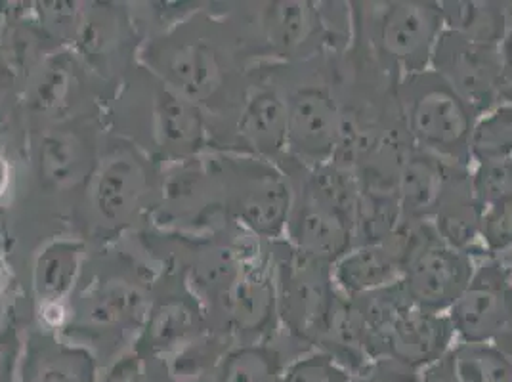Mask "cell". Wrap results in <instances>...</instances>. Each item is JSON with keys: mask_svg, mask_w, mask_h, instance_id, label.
I'll return each instance as SVG.
<instances>
[{"mask_svg": "<svg viewBox=\"0 0 512 382\" xmlns=\"http://www.w3.org/2000/svg\"><path fill=\"white\" fill-rule=\"evenodd\" d=\"M140 62L209 115L218 151L247 90L251 71L239 58L222 16L195 12L184 22L167 27L144 44Z\"/></svg>", "mask_w": 512, "mask_h": 382, "instance_id": "cell-1", "label": "cell"}, {"mask_svg": "<svg viewBox=\"0 0 512 382\" xmlns=\"http://www.w3.org/2000/svg\"><path fill=\"white\" fill-rule=\"evenodd\" d=\"M220 16L243 64H295L341 54L352 41L350 2H237Z\"/></svg>", "mask_w": 512, "mask_h": 382, "instance_id": "cell-2", "label": "cell"}, {"mask_svg": "<svg viewBox=\"0 0 512 382\" xmlns=\"http://www.w3.org/2000/svg\"><path fill=\"white\" fill-rule=\"evenodd\" d=\"M115 123L121 138L142 149L155 163L176 165L216 151L209 115L144 65L130 67L123 75Z\"/></svg>", "mask_w": 512, "mask_h": 382, "instance_id": "cell-3", "label": "cell"}, {"mask_svg": "<svg viewBox=\"0 0 512 382\" xmlns=\"http://www.w3.org/2000/svg\"><path fill=\"white\" fill-rule=\"evenodd\" d=\"M266 67L285 100L287 155L306 167L333 161L341 128L335 54Z\"/></svg>", "mask_w": 512, "mask_h": 382, "instance_id": "cell-4", "label": "cell"}, {"mask_svg": "<svg viewBox=\"0 0 512 382\" xmlns=\"http://www.w3.org/2000/svg\"><path fill=\"white\" fill-rule=\"evenodd\" d=\"M352 8V43L404 79L430 69L442 35L440 2L432 0H356Z\"/></svg>", "mask_w": 512, "mask_h": 382, "instance_id": "cell-5", "label": "cell"}, {"mask_svg": "<svg viewBox=\"0 0 512 382\" xmlns=\"http://www.w3.org/2000/svg\"><path fill=\"white\" fill-rule=\"evenodd\" d=\"M230 220L262 241L285 237L293 203L287 172L270 159L235 151H211Z\"/></svg>", "mask_w": 512, "mask_h": 382, "instance_id": "cell-6", "label": "cell"}, {"mask_svg": "<svg viewBox=\"0 0 512 382\" xmlns=\"http://www.w3.org/2000/svg\"><path fill=\"white\" fill-rule=\"evenodd\" d=\"M396 94L413 148L472 167L470 134L478 115L438 73L427 69L404 77Z\"/></svg>", "mask_w": 512, "mask_h": 382, "instance_id": "cell-7", "label": "cell"}, {"mask_svg": "<svg viewBox=\"0 0 512 382\" xmlns=\"http://www.w3.org/2000/svg\"><path fill=\"white\" fill-rule=\"evenodd\" d=\"M270 262L281 333L304 350H318L339 298L333 264L300 253L285 239L270 241Z\"/></svg>", "mask_w": 512, "mask_h": 382, "instance_id": "cell-8", "label": "cell"}, {"mask_svg": "<svg viewBox=\"0 0 512 382\" xmlns=\"http://www.w3.org/2000/svg\"><path fill=\"white\" fill-rule=\"evenodd\" d=\"M155 161L125 138H119L98 157L88 180V203L102 224L113 230L132 226L150 209L161 182Z\"/></svg>", "mask_w": 512, "mask_h": 382, "instance_id": "cell-9", "label": "cell"}, {"mask_svg": "<svg viewBox=\"0 0 512 382\" xmlns=\"http://www.w3.org/2000/svg\"><path fill=\"white\" fill-rule=\"evenodd\" d=\"M214 333L234 344H255L281 333L278 291L270 262V241L253 256L234 281L207 304Z\"/></svg>", "mask_w": 512, "mask_h": 382, "instance_id": "cell-10", "label": "cell"}, {"mask_svg": "<svg viewBox=\"0 0 512 382\" xmlns=\"http://www.w3.org/2000/svg\"><path fill=\"white\" fill-rule=\"evenodd\" d=\"M151 287L140 268H117L96 272L79 293L69 300L64 329L90 337L142 329L150 312Z\"/></svg>", "mask_w": 512, "mask_h": 382, "instance_id": "cell-11", "label": "cell"}, {"mask_svg": "<svg viewBox=\"0 0 512 382\" xmlns=\"http://www.w3.org/2000/svg\"><path fill=\"white\" fill-rule=\"evenodd\" d=\"M406 258L402 285L413 304L448 314L463 295L476 268V258L444 243L430 222L404 224Z\"/></svg>", "mask_w": 512, "mask_h": 382, "instance_id": "cell-12", "label": "cell"}, {"mask_svg": "<svg viewBox=\"0 0 512 382\" xmlns=\"http://www.w3.org/2000/svg\"><path fill=\"white\" fill-rule=\"evenodd\" d=\"M218 151L279 161L287 155V109L266 65H253L249 85Z\"/></svg>", "mask_w": 512, "mask_h": 382, "instance_id": "cell-13", "label": "cell"}, {"mask_svg": "<svg viewBox=\"0 0 512 382\" xmlns=\"http://www.w3.org/2000/svg\"><path fill=\"white\" fill-rule=\"evenodd\" d=\"M430 69L438 73L478 117L501 102L507 83L501 46L474 43L444 29L434 48Z\"/></svg>", "mask_w": 512, "mask_h": 382, "instance_id": "cell-14", "label": "cell"}, {"mask_svg": "<svg viewBox=\"0 0 512 382\" xmlns=\"http://www.w3.org/2000/svg\"><path fill=\"white\" fill-rule=\"evenodd\" d=\"M457 342H493L512 323V272L497 256L476 258L467 289L448 312Z\"/></svg>", "mask_w": 512, "mask_h": 382, "instance_id": "cell-15", "label": "cell"}, {"mask_svg": "<svg viewBox=\"0 0 512 382\" xmlns=\"http://www.w3.org/2000/svg\"><path fill=\"white\" fill-rule=\"evenodd\" d=\"M276 163L287 172L293 186V203L283 239L304 255L335 264L354 247L352 220L321 201L306 186L299 161L285 155Z\"/></svg>", "mask_w": 512, "mask_h": 382, "instance_id": "cell-16", "label": "cell"}, {"mask_svg": "<svg viewBox=\"0 0 512 382\" xmlns=\"http://www.w3.org/2000/svg\"><path fill=\"white\" fill-rule=\"evenodd\" d=\"M455 344L457 339L448 314L425 310L407 302L390 321L377 361H394L421 373L436 361L446 358Z\"/></svg>", "mask_w": 512, "mask_h": 382, "instance_id": "cell-17", "label": "cell"}, {"mask_svg": "<svg viewBox=\"0 0 512 382\" xmlns=\"http://www.w3.org/2000/svg\"><path fill=\"white\" fill-rule=\"evenodd\" d=\"M98 148L79 119L44 128L37 146V174L48 191H71L88 186L98 163Z\"/></svg>", "mask_w": 512, "mask_h": 382, "instance_id": "cell-18", "label": "cell"}, {"mask_svg": "<svg viewBox=\"0 0 512 382\" xmlns=\"http://www.w3.org/2000/svg\"><path fill=\"white\" fill-rule=\"evenodd\" d=\"M83 94L85 77L79 58L69 52H54L27 79L25 104L35 117L58 125L77 119L73 113L81 106Z\"/></svg>", "mask_w": 512, "mask_h": 382, "instance_id": "cell-19", "label": "cell"}, {"mask_svg": "<svg viewBox=\"0 0 512 382\" xmlns=\"http://www.w3.org/2000/svg\"><path fill=\"white\" fill-rule=\"evenodd\" d=\"M406 258V230L381 243L352 247L333 264V281L344 297L356 298L402 281Z\"/></svg>", "mask_w": 512, "mask_h": 382, "instance_id": "cell-20", "label": "cell"}, {"mask_svg": "<svg viewBox=\"0 0 512 382\" xmlns=\"http://www.w3.org/2000/svg\"><path fill=\"white\" fill-rule=\"evenodd\" d=\"M130 43V22L123 10L111 8V4H86L81 10L71 48L86 67L100 75H109L115 67L125 75Z\"/></svg>", "mask_w": 512, "mask_h": 382, "instance_id": "cell-21", "label": "cell"}, {"mask_svg": "<svg viewBox=\"0 0 512 382\" xmlns=\"http://www.w3.org/2000/svg\"><path fill=\"white\" fill-rule=\"evenodd\" d=\"M470 169L453 165L442 199L430 224L438 237L449 247L480 258L486 256L482 247V216L484 209L476 203L470 188Z\"/></svg>", "mask_w": 512, "mask_h": 382, "instance_id": "cell-22", "label": "cell"}, {"mask_svg": "<svg viewBox=\"0 0 512 382\" xmlns=\"http://www.w3.org/2000/svg\"><path fill=\"white\" fill-rule=\"evenodd\" d=\"M453 165L455 163H448L427 151L409 149L396 180V195L404 224L432 220Z\"/></svg>", "mask_w": 512, "mask_h": 382, "instance_id": "cell-23", "label": "cell"}, {"mask_svg": "<svg viewBox=\"0 0 512 382\" xmlns=\"http://www.w3.org/2000/svg\"><path fill=\"white\" fill-rule=\"evenodd\" d=\"M86 264V245L81 239L58 237L46 243L35 258L33 287L44 306H69Z\"/></svg>", "mask_w": 512, "mask_h": 382, "instance_id": "cell-24", "label": "cell"}, {"mask_svg": "<svg viewBox=\"0 0 512 382\" xmlns=\"http://www.w3.org/2000/svg\"><path fill=\"white\" fill-rule=\"evenodd\" d=\"M306 352L283 333L266 342L232 344L220 360L218 382H279L287 365Z\"/></svg>", "mask_w": 512, "mask_h": 382, "instance_id": "cell-25", "label": "cell"}, {"mask_svg": "<svg viewBox=\"0 0 512 382\" xmlns=\"http://www.w3.org/2000/svg\"><path fill=\"white\" fill-rule=\"evenodd\" d=\"M444 27L474 43L503 46L512 22L507 2L499 0H442Z\"/></svg>", "mask_w": 512, "mask_h": 382, "instance_id": "cell-26", "label": "cell"}, {"mask_svg": "<svg viewBox=\"0 0 512 382\" xmlns=\"http://www.w3.org/2000/svg\"><path fill=\"white\" fill-rule=\"evenodd\" d=\"M354 222V247L381 243L402 228V211L394 188L363 186Z\"/></svg>", "mask_w": 512, "mask_h": 382, "instance_id": "cell-27", "label": "cell"}, {"mask_svg": "<svg viewBox=\"0 0 512 382\" xmlns=\"http://www.w3.org/2000/svg\"><path fill=\"white\" fill-rule=\"evenodd\" d=\"M469 151L472 165L512 159V104L499 102L476 119Z\"/></svg>", "mask_w": 512, "mask_h": 382, "instance_id": "cell-28", "label": "cell"}, {"mask_svg": "<svg viewBox=\"0 0 512 382\" xmlns=\"http://www.w3.org/2000/svg\"><path fill=\"white\" fill-rule=\"evenodd\" d=\"M459 382H512V363L491 342H457L451 352Z\"/></svg>", "mask_w": 512, "mask_h": 382, "instance_id": "cell-29", "label": "cell"}, {"mask_svg": "<svg viewBox=\"0 0 512 382\" xmlns=\"http://www.w3.org/2000/svg\"><path fill=\"white\" fill-rule=\"evenodd\" d=\"M90 356L83 348L44 339L39 346V367L33 382H85Z\"/></svg>", "mask_w": 512, "mask_h": 382, "instance_id": "cell-30", "label": "cell"}, {"mask_svg": "<svg viewBox=\"0 0 512 382\" xmlns=\"http://www.w3.org/2000/svg\"><path fill=\"white\" fill-rule=\"evenodd\" d=\"M470 188L482 209L512 201V159L472 165Z\"/></svg>", "mask_w": 512, "mask_h": 382, "instance_id": "cell-31", "label": "cell"}, {"mask_svg": "<svg viewBox=\"0 0 512 382\" xmlns=\"http://www.w3.org/2000/svg\"><path fill=\"white\" fill-rule=\"evenodd\" d=\"M279 382H358V377L320 350H310L291 361Z\"/></svg>", "mask_w": 512, "mask_h": 382, "instance_id": "cell-32", "label": "cell"}, {"mask_svg": "<svg viewBox=\"0 0 512 382\" xmlns=\"http://www.w3.org/2000/svg\"><path fill=\"white\" fill-rule=\"evenodd\" d=\"M482 247L491 256L512 251V201L484 209Z\"/></svg>", "mask_w": 512, "mask_h": 382, "instance_id": "cell-33", "label": "cell"}, {"mask_svg": "<svg viewBox=\"0 0 512 382\" xmlns=\"http://www.w3.org/2000/svg\"><path fill=\"white\" fill-rule=\"evenodd\" d=\"M358 382H421V373L411 371L394 361L381 360L369 365Z\"/></svg>", "mask_w": 512, "mask_h": 382, "instance_id": "cell-34", "label": "cell"}, {"mask_svg": "<svg viewBox=\"0 0 512 382\" xmlns=\"http://www.w3.org/2000/svg\"><path fill=\"white\" fill-rule=\"evenodd\" d=\"M421 382H459L455 377V371H453L451 356L448 354L446 358L436 361L434 365L421 371Z\"/></svg>", "mask_w": 512, "mask_h": 382, "instance_id": "cell-35", "label": "cell"}, {"mask_svg": "<svg viewBox=\"0 0 512 382\" xmlns=\"http://www.w3.org/2000/svg\"><path fill=\"white\" fill-rule=\"evenodd\" d=\"M491 344L512 363V323Z\"/></svg>", "mask_w": 512, "mask_h": 382, "instance_id": "cell-36", "label": "cell"}, {"mask_svg": "<svg viewBox=\"0 0 512 382\" xmlns=\"http://www.w3.org/2000/svg\"><path fill=\"white\" fill-rule=\"evenodd\" d=\"M12 186V165L10 161L0 153V197L6 195V191Z\"/></svg>", "mask_w": 512, "mask_h": 382, "instance_id": "cell-37", "label": "cell"}, {"mask_svg": "<svg viewBox=\"0 0 512 382\" xmlns=\"http://www.w3.org/2000/svg\"><path fill=\"white\" fill-rule=\"evenodd\" d=\"M111 382H140L138 381V377H136V373H119V375H115Z\"/></svg>", "mask_w": 512, "mask_h": 382, "instance_id": "cell-38", "label": "cell"}, {"mask_svg": "<svg viewBox=\"0 0 512 382\" xmlns=\"http://www.w3.org/2000/svg\"><path fill=\"white\" fill-rule=\"evenodd\" d=\"M501 102H509V104H512V81L505 83L503 94H501Z\"/></svg>", "mask_w": 512, "mask_h": 382, "instance_id": "cell-39", "label": "cell"}, {"mask_svg": "<svg viewBox=\"0 0 512 382\" xmlns=\"http://www.w3.org/2000/svg\"><path fill=\"white\" fill-rule=\"evenodd\" d=\"M6 279H8V274H6V266L0 262V295H2L4 287H6Z\"/></svg>", "mask_w": 512, "mask_h": 382, "instance_id": "cell-40", "label": "cell"}, {"mask_svg": "<svg viewBox=\"0 0 512 382\" xmlns=\"http://www.w3.org/2000/svg\"><path fill=\"white\" fill-rule=\"evenodd\" d=\"M511 272H512V268H511Z\"/></svg>", "mask_w": 512, "mask_h": 382, "instance_id": "cell-41", "label": "cell"}]
</instances>
